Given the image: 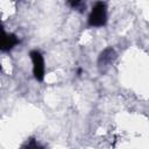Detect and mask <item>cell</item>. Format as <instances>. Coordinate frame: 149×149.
I'll list each match as a JSON object with an SVG mask.
<instances>
[{
  "label": "cell",
  "mask_w": 149,
  "mask_h": 149,
  "mask_svg": "<svg viewBox=\"0 0 149 149\" xmlns=\"http://www.w3.org/2000/svg\"><path fill=\"white\" fill-rule=\"evenodd\" d=\"M88 26L90 27H102L107 22V8L106 3L102 1H98L91 9L88 15Z\"/></svg>",
  "instance_id": "cell-1"
},
{
  "label": "cell",
  "mask_w": 149,
  "mask_h": 149,
  "mask_svg": "<svg viewBox=\"0 0 149 149\" xmlns=\"http://www.w3.org/2000/svg\"><path fill=\"white\" fill-rule=\"evenodd\" d=\"M31 63H33V73L37 81H42L44 78L45 66H44V59L42 54L38 50H31L29 52Z\"/></svg>",
  "instance_id": "cell-2"
},
{
  "label": "cell",
  "mask_w": 149,
  "mask_h": 149,
  "mask_svg": "<svg viewBox=\"0 0 149 149\" xmlns=\"http://www.w3.org/2000/svg\"><path fill=\"white\" fill-rule=\"evenodd\" d=\"M19 43H20V40L16 35L3 33V37H2V42H1V50L2 51H8V50L13 49Z\"/></svg>",
  "instance_id": "cell-3"
},
{
  "label": "cell",
  "mask_w": 149,
  "mask_h": 149,
  "mask_svg": "<svg viewBox=\"0 0 149 149\" xmlns=\"http://www.w3.org/2000/svg\"><path fill=\"white\" fill-rule=\"evenodd\" d=\"M116 58V54L112 48H107L105 49L100 56H99V65L100 66H108L109 64H112L114 62V59Z\"/></svg>",
  "instance_id": "cell-4"
},
{
  "label": "cell",
  "mask_w": 149,
  "mask_h": 149,
  "mask_svg": "<svg viewBox=\"0 0 149 149\" xmlns=\"http://www.w3.org/2000/svg\"><path fill=\"white\" fill-rule=\"evenodd\" d=\"M68 1H69V5L74 9L81 8L84 5V0H68Z\"/></svg>",
  "instance_id": "cell-5"
},
{
  "label": "cell",
  "mask_w": 149,
  "mask_h": 149,
  "mask_svg": "<svg viewBox=\"0 0 149 149\" xmlns=\"http://www.w3.org/2000/svg\"><path fill=\"white\" fill-rule=\"evenodd\" d=\"M22 147H23V148H41V146H40L38 143H36L35 140H33V139H31L29 142H27L26 144H23Z\"/></svg>",
  "instance_id": "cell-6"
}]
</instances>
